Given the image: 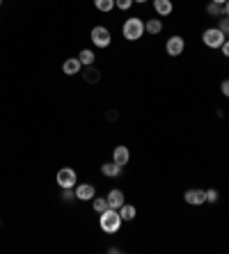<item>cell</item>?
I'll list each match as a JSON object with an SVG mask.
<instances>
[{"instance_id":"6da1fadb","label":"cell","mask_w":229,"mask_h":254,"mask_svg":"<svg viewBox=\"0 0 229 254\" xmlns=\"http://www.w3.org/2000/svg\"><path fill=\"white\" fill-rule=\"evenodd\" d=\"M99 225H101V229L106 231V234H117V231L121 229V225H124V220H121V215H119L117 208H108V211L101 213Z\"/></svg>"},{"instance_id":"7a4b0ae2","label":"cell","mask_w":229,"mask_h":254,"mask_svg":"<svg viewBox=\"0 0 229 254\" xmlns=\"http://www.w3.org/2000/svg\"><path fill=\"white\" fill-rule=\"evenodd\" d=\"M121 35H124V39L126 42H138L140 37L145 35V21L138 16L133 18H126L124 21V25H121Z\"/></svg>"},{"instance_id":"3957f363","label":"cell","mask_w":229,"mask_h":254,"mask_svg":"<svg viewBox=\"0 0 229 254\" xmlns=\"http://www.w3.org/2000/svg\"><path fill=\"white\" fill-rule=\"evenodd\" d=\"M90 39L97 48H108L110 42H113V35H110V30L106 25H94L90 32Z\"/></svg>"},{"instance_id":"277c9868","label":"cell","mask_w":229,"mask_h":254,"mask_svg":"<svg viewBox=\"0 0 229 254\" xmlns=\"http://www.w3.org/2000/svg\"><path fill=\"white\" fill-rule=\"evenodd\" d=\"M55 181H57L60 188H76V184H78L76 170H73V167H62V170L55 174Z\"/></svg>"},{"instance_id":"5b68a950","label":"cell","mask_w":229,"mask_h":254,"mask_svg":"<svg viewBox=\"0 0 229 254\" xmlns=\"http://www.w3.org/2000/svg\"><path fill=\"white\" fill-rule=\"evenodd\" d=\"M202 42L209 48H220L225 44V32L218 28H206L204 35H202Z\"/></svg>"},{"instance_id":"8992f818","label":"cell","mask_w":229,"mask_h":254,"mask_svg":"<svg viewBox=\"0 0 229 254\" xmlns=\"http://www.w3.org/2000/svg\"><path fill=\"white\" fill-rule=\"evenodd\" d=\"M183 48H186V42H183V37L172 35V37L168 39V44H165V53H168L170 58H179V55L183 53Z\"/></svg>"},{"instance_id":"52a82bcc","label":"cell","mask_w":229,"mask_h":254,"mask_svg":"<svg viewBox=\"0 0 229 254\" xmlns=\"http://www.w3.org/2000/svg\"><path fill=\"white\" fill-rule=\"evenodd\" d=\"M183 201H188L190 206H202L206 204V190H199V188H190L183 192Z\"/></svg>"},{"instance_id":"ba28073f","label":"cell","mask_w":229,"mask_h":254,"mask_svg":"<svg viewBox=\"0 0 229 254\" xmlns=\"http://www.w3.org/2000/svg\"><path fill=\"white\" fill-rule=\"evenodd\" d=\"M76 199L80 201H92L94 197H97V188L92 184H76Z\"/></svg>"},{"instance_id":"9c48e42d","label":"cell","mask_w":229,"mask_h":254,"mask_svg":"<svg viewBox=\"0 0 229 254\" xmlns=\"http://www.w3.org/2000/svg\"><path fill=\"white\" fill-rule=\"evenodd\" d=\"M80 71H83V64H80L78 58H66L64 62H62V73H64V76H76Z\"/></svg>"},{"instance_id":"30bf717a","label":"cell","mask_w":229,"mask_h":254,"mask_svg":"<svg viewBox=\"0 0 229 254\" xmlns=\"http://www.w3.org/2000/svg\"><path fill=\"white\" fill-rule=\"evenodd\" d=\"M113 160L117 163V165H126L128 160H131V151H128V147H124V144H119V147L113 149Z\"/></svg>"},{"instance_id":"8fae6325","label":"cell","mask_w":229,"mask_h":254,"mask_svg":"<svg viewBox=\"0 0 229 254\" xmlns=\"http://www.w3.org/2000/svg\"><path fill=\"white\" fill-rule=\"evenodd\" d=\"M154 12L158 16H170L174 12V5H172V0H154Z\"/></svg>"},{"instance_id":"7c38bea8","label":"cell","mask_w":229,"mask_h":254,"mask_svg":"<svg viewBox=\"0 0 229 254\" xmlns=\"http://www.w3.org/2000/svg\"><path fill=\"white\" fill-rule=\"evenodd\" d=\"M106 199H108V206L110 208H117V211H119V206L121 204H124V192H121V190H110L108 195H106Z\"/></svg>"},{"instance_id":"4fadbf2b","label":"cell","mask_w":229,"mask_h":254,"mask_svg":"<svg viewBox=\"0 0 229 254\" xmlns=\"http://www.w3.org/2000/svg\"><path fill=\"white\" fill-rule=\"evenodd\" d=\"M119 215H121V220H124V222H133V220H135V215H138V208L133 206V204H126V201H124V204L119 206Z\"/></svg>"},{"instance_id":"5bb4252c","label":"cell","mask_w":229,"mask_h":254,"mask_svg":"<svg viewBox=\"0 0 229 254\" xmlns=\"http://www.w3.org/2000/svg\"><path fill=\"white\" fill-rule=\"evenodd\" d=\"M101 174L103 177H119L121 174V165H117V163H114V160H110V163H103L101 165Z\"/></svg>"},{"instance_id":"9a60e30c","label":"cell","mask_w":229,"mask_h":254,"mask_svg":"<svg viewBox=\"0 0 229 254\" xmlns=\"http://www.w3.org/2000/svg\"><path fill=\"white\" fill-rule=\"evenodd\" d=\"M78 60H80V64L83 66H92L94 64V60H97V55H94L92 48H83V51L78 53Z\"/></svg>"},{"instance_id":"2e32d148","label":"cell","mask_w":229,"mask_h":254,"mask_svg":"<svg viewBox=\"0 0 229 254\" xmlns=\"http://www.w3.org/2000/svg\"><path fill=\"white\" fill-rule=\"evenodd\" d=\"M161 30H163V21H161V18H149V21H145V32L158 35Z\"/></svg>"},{"instance_id":"e0dca14e","label":"cell","mask_w":229,"mask_h":254,"mask_svg":"<svg viewBox=\"0 0 229 254\" xmlns=\"http://www.w3.org/2000/svg\"><path fill=\"white\" fill-rule=\"evenodd\" d=\"M80 73H83V78L87 80V83H99V78H101V73H99V69H94V64L85 66Z\"/></svg>"},{"instance_id":"ac0fdd59","label":"cell","mask_w":229,"mask_h":254,"mask_svg":"<svg viewBox=\"0 0 229 254\" xmlns=\"http://www.w3.org/2000/svg\"><path fill=\"white\" fill-rule=\"evenodd\" d=\"M92 208L101 215L103 211H108V208H110L108 206V199H106V197H94V199H92Z\"/></svg>"},{"instance_id":"d6986e66","label":"cell","mask_w":229,"mask_h":254,"mask_svg":"<svg viewBox=\"0 0 229 254\" xmlns=\"http://www.w3.org/2000/svg\"><path fill=\"white\" fill-rule=\"evenodd\" d=\"M94 7H97L99 12L108 14V12H113L114 9V0H94Z\"/></svg>"},{"instance_id":"ffe728a7","label":"cell","mask_w":229,"mask_h":254,"mask_svg":"<svg viewBox=\"0 0 229 254\" xmlns=\"http://www.w3.org/2000/svg\"><path fill=\"white\" fill-rule=\"evenodd\" d=\"M206 14H211V16H225V5L209 2V5H206Z\"/></svg>"},{"instance_id":"44dd1931","label":"cell","mask_w":229,"mask_h":254,"mask_svg":"<svg viewBox=\"0 0 229 254\" xmlns=\"http://www.w3.org/2000/svg\"><path fill=\"white\" fill-rule=\"evenodd\" d=\"M114 7L121 9V12H126V9H131L133 7V0H114Z\"/></svg>"},{"instance_id":"7402d4cb","label":"cell","mask_w":229,"mask_h":254,"mask_svg":"<svg viewBox=\"0 0 229 254\" xmlns=\"http://www.w3.org/2000/svg\"><path fill=\"white\" fill-rule=\"evenodd\" d=\"M216 28L218 30H223V32H225V35H229V16L227 18H218V25H216Z\"/></svg>"},{"instance_id":"603a6c76","label":"cell","mask_w":229,"mask_h":254,"mask_svg":"<svg viewBox=\"0 0 229 254\" xmlns=\"http://www.w3.org/2000/svg\"><path fill=\"white\" fill-rule=\"evenodd\" d=\"M220 199V195H218V190H206V204H216V201Z\"/></svg>"},{"instance_id":"cb8c5ba5","label":"cell","mask_w":229,"mask_h":254,"mask_svg":"<svg viewBox=\"0 0 229 254\" xmlns=\"http://www.w3.org/2000/svg\"><path fill=\"white\" fill-rule=\"evenodd\" d=\"M62 199H64V201L76 199V190H73V188H62Z\"/></svg>"},{"instance_id":"d4e9b609","label":"cell","mask_w":229,"mask_h":254,"mask_svg":"<svg viewBox=\"0 0 229 254\" xmlns=\"http://www.w3.org/2000/svg\"><path fill=\"white\" fill-rule=\"evenodd\" d=\"M220 92L229 99V80H223V83H220Z\"/></svg>"},{"instance_id":"484cf974","label":"cell","mask_w":229,"mask_h":254,"mask_svg":"<svg viewBox=\"0 0 229 254\" xmlns=\"http://www.w3.org/2000/svg\"><path fill=\"white\" fill-rule=\"evenodd\" d=\"M220 51H223V55L225 58H229V39H225V44L220 46Z\"/></svg>"},{"instance_id":"4316f807","label":"cell","mask_w":229,"mask_h":254,"mask_svg":"<svg viewBox=\"0 0 229 254\" xmlns=\"http://www.w3.org/2000/svg\"><path fill=\"white\" fill-rule=\"evenodd\" d=\"M225 16H229V0L225 2Z\"/></svg>"},{"instance_id":"83f0119b","label":"cell","mask_w":229,"mask_h":254,"mask_svg":"<svg viewBox=\"0 0 229 254\" xmlns=\"http://www.w3.org/2000/svg\"><path fill=\"white\" fill-rule=\"evenodd\" d=\"M211 2H218V5H225V2H227V0H211Z\"/></svg>"},{"instance_id":"f1b7e54d","label":"cell","mask_w":229,"mask_h":254,"mask_svg":"<svg viewBox=\"0 0 229 254\" xmlns=\"http://www.w3.org/2000/svg\"><path fill=\"white\" fill-rule=\"evenodd\" d=\"M133 2H140V5H142V2H147V0H133Z\"/></svg>"},{"instance_id":"f546056e","label":"cell","mask_w":229,"mask_h":254,"mask_svg":"<svg viewBox=\"0 0 229 254\" xmlns=\"http://www.w3.org/2000/svg\"><path fill=\"white\" fill-rule=\"evenodd\" d=\"M0 5H2V0H0Z\"/></svg>"}]
</instances>
